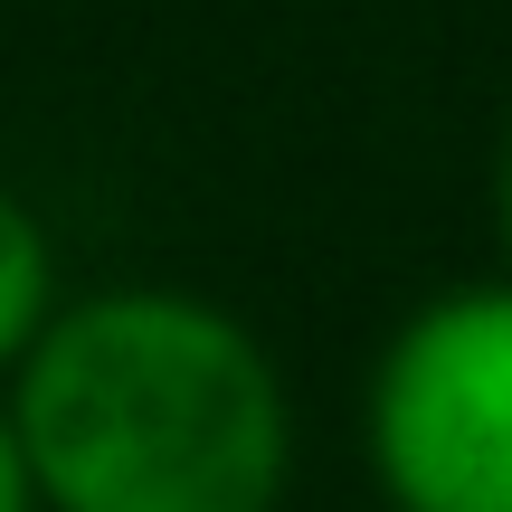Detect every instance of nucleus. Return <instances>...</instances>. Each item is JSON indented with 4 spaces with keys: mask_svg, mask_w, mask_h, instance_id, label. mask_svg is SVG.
I'll return each instance as SVG.
<instances>
[{
    "mask_svg": "<svg viewBox=\"0 0 512 512\" xmlns=\"http://www.w3.org/2000/svg\"><path fill=\"white\" fill-rule=\"evenodd\" d=\"M0 408L38 512H275L294 475L275 351L181 285L57 304Z\"/></svg>",
    "mask_w": 512,
    "mask_h": 512,
    "instance_id": "1",
    "label": "nucleus"
},
{
    "mask_svg": "<svg viewBox=\"0 0 512 512\" xmlns=\"http://www.w3.org/2000/svg\"><path fill=\"white\" fill-rule=\"evenodd\" d=\"M503 238H512V143H503Z\"/></svg>",
    "mask_w": 512,
    "mask_h": 512,
    "instance_id": "5",
    "label": "nucleus"
},
{
    "mask_svg": "<svg viewBox=\"0 0 512 512\" xmlns=\"http://www.w3.org/2000/svg\"><path fill=\"white\" fill-rule=\"evenodd\" d=\"M0 512H38L29 456H19V437H10V408H0Z\"/></svg>",
    "mask_w": 512,
    "mask_h": 512,
    "instance_id": "4",
    "label": "nucleus"
},
{
    "mask_svg": "<svg viewBox=\"0 0 512 512\" xmlns=\"http://www.w3.org/2000/svg\"><path fill=\"white\" fill-rule=\"evenodd\" d=\"M370 475L399 512H512V285H456L389 332Z\"/></svg>",
    "mask_w": 512,
    "mask_h": 512,
    "instance_id": "2",
    "label": "nucleus"
},
{
    "mask_svg": "<svg viewBox=\"0 0 512 512\" xmlns=\"http://www.w3.org/2000/svg\"><path fill=\"white\" fill-rule=\"evenodd\" d=\"M48 313H57V238L19 190H0V380L19 370Z\"/></svg>",
    "mask_w": 512,
    "mask_h": 512,
    "instance_id": "3",
    "label": "nucleus"
}]
</instances>
